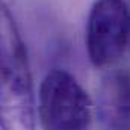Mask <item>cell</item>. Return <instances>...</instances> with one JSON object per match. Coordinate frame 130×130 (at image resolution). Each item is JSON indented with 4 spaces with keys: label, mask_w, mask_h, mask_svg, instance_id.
Returning a JSON list of instances; mask_svg holds the SVG:
<instances>
[{
    "label": "cell",
    "mask_w": 130,
    "mask_h": 130,
    "mask_svg": "<svg viewBox=\"0 0 130 130\" xmlns=\"http://www.w3.org/2000/svg\"><path fill=\"white\" fill-rule=\"evenodd\" d=\"M129 44H130V27H129Z\"/></svg>",
    "instance_id": "obj_5"
},
{
    "label": "cell",
    "mask_w": 130,
    "mask_h": 130,
    "mask_svg": "<svg viewBox=\"0 0 130 130\" xmlns=\"http://www.w3.org/2000/svg\"><path fill=\"white\" fill-rule=\"evenodd\" d=\"M0 20V126L2 130H35V95L27 52L6 3L2 5Z\"/></svg>",
    "instance_id": "obj_1"
},
{
    "label": "cell",
    "mask_w": 130,
    "mask_h": 130,
    "mask_svg": "<svg viewBox=\"0 0 130 130\" xmlns=\"http://www.w3.org/2000/svg\"><path fill=\"white\" fill-rule=\"evenodd\" d=\"M129 27L130 15L124 0H95L85 33L91 64L101 68L118 61L129 42Z\"/></svg>",
    "instance_id": "obj_3"
},
{
    "label": "cell",
    "mask_w": 130,
    "mask_h": 130,
    "mask_svg": "<svg viewBox=\"0 0 130 130\" xmlns=\"http://www.w3.org/2000/svg\"><path fill=\"white\" fill-rule=\"evenodd\" d=\"M38 117L41 130H88L91 100L71 73L55 68L41 82Z\"/></svg>",
    "instance_id": "obj_2"
},
{
    "label": "cell",
    "mask_w": 130,
    "mask_h": 130,
    "mask_svg": "<svg viewBox=\"0 0 130 130\" xmlns=\"http://www.w3.org/2000/svg\"><path fill=\"white\" fill-rule=\"evenodd\" d=\"M97 115L109 129L130 130V70H113L101 79Z\"/></svg>",
    "instance_id": "obj_4"
}]
</instances>
